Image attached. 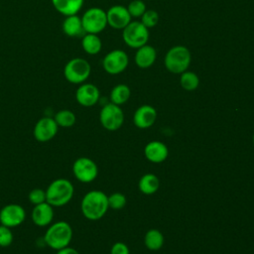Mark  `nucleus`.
<instances>
[{
	"instance_id": "obj_1",
	"label": "nucleus",
	"mask_w": 254,
	"mask_h": 254,
	"mask_svg": "<svg viewBox=\"0 0 254 254\" xmlns=\"http://www.w3.org/2000/svg\"><path fill=\"white\" fill-rule=\"evenodd\" d=\"M108 208V195L97 190L86 192L80 202V209L83 216L92 221L102 218Z\"/></svg>"
},
{
	"instance_id": "obj_2",
	"label": "nucleus",
	"mask_w": 254,
	"mask_h": 254,
	"mask_svg": "<svg viewBox=\"0 0 254 254\" xmlns=\"http://www.w3.org/2000/svg\"><path fill=\"white\" fill-rule=\"evenodd\" d=\"M73 231L70 224L61 220L51 223L44 234V243L54 250H60L69 245Z\"/></svg>"
},
{
	"instance_id": "obj_3",
	"label": "nucleus",
	"mask_w": 254,
	"mask_h": 254,
	"mask_svg": "<svg viewBox=\"0 0 254 254\" xmlns=\"http://www.w3.org/2000/svg\"><path fill=\"white\" fill-rule=\"evenodd\" d=\"M74 193L72 183L64 178L54 180L46 189L47 202L54 207H61L67 204Z\"/></svg>"
},
{
	"instance_id": "obj_4",
	"label": "nucleus",
	"mask_w": 254,
	"mask_h": 254,
	"mask_svg": "<svg viewBox=\"0 0 254 254\" xmlns=\"http://www.w3.org/2000/svg\"><path fill=\"white\" fill-rule=\"evenodd\" d=\"M191 62V55L190 50L183 45L172 47L165 55L164 64L168 71L181 74L188 70Z\"/></svg>"
},
{
	"instance_id": "obj_5",
	"label": "nucleus",
	"mask_w": 254,
	"mask_h": 254,
	"mask_svg": "<svg viewBox=\"0 0 254 254\" xmlns=\"http://www.w3.org/2000/svg\"><path fill=\"white\" fill-rule=\"evenodd\" d=\"M91 73V65L83 58L69 60L64 67V78L72 84H81L86 81Z\"/></svg>"
},
{
	"instance_id": "obj_6",
	"label": "nucleus",
	"mask_w": 254,
	"mask_h": 254,
	"mask_svg": "<svg viewBox=\"0 0 254 254\" xmlns=\"http://www.w3.org/2000/svg\"><path fill=\"white\" fill-rule=\"evenodd\" d=\"M150 37L149 29L141 21H131L122 30V39L126 46L132 49H139L148 43Z\"/></svg>"
},
{
	"instance_id": "obj_7",
	"label": "nucleus",
	"mask_w": 254,
	"mask_h": 254,
	"mask_svg": "<svg viewBox=\"0 0 254 254\" xmlns=\"http://www.w3.org/2000/svg\"><path fill=\"white\" fill-rule=\"evenodd\" d=\"M80 18L85 33L98 35L107 27L106 11L100 7L88 8Z\"/></svg>"
},
{
	"instance_id": "obj_8",
	"label": "nucleus",
	"mask_w": 254,
	"mask_h": 254,
	"mask_svg": "<svg viewBox=\"0 0 254 254\" xmlns=\"http://www.w3.org/2000/svg\"><path fill=\"white\" fill-rule=\"evenodd\" d=\"M99 121L106 130L116 131L123 125L124 112L119 105L112 102L106 103L99 112Z\"/></svg>"
},
{
	"instance_id": "obj_9",
	"label": "nucleus",
	"mask_w": 254,
	"mask_h": 254,
	"mask_svg": "<svg viewBox=\"0 0 254 254\" xmlns=\"http://www.w3.org/2000/svg\"><path fill=\"white\" fill-rule=\"evenodd\" d=\"M129 64L127 53L120 49H115L107 53L102 59V67L105 72L111 75L122 73Z\"/></svg>"
},
{
	"instance_id": "obj_10",
	"label": "nucleus",
	"mask_w": 254,
	"mask_h": 254,
	"mask_svg": "<svg viewBox=\"0 0 254 254\" xmlns=\"http://www.w3.org/2000/svg\"><path fill=\"white\" fill-rule=\"evenodd\" d=\"M74 178L83 184L93 182L98 175V167L96 163L87 157L77 158L71 167Z\"/></svg>"
},
{
	"instance_id": "obj_11",
	"label": "nucleus",
	"mask_w": 254,
	"mask_h": 254,
	"mask_svg": "<svg viewBox=\"0 0 254 254\" xmlns=\"http://www.w3.org/2000/svg\"><path fill=\"white\" fill-rule=\"evenodd\" d=\"M26 219L24 207L18 203H8L0 209V224L14 228L21 225Z\"/></svg>"
},
{
	"instance_id": "obj_12",
	"label": "nucleus",
	"mask_w": 254,
	"mask_h": 254,
	"mask_svg": "<svg viewBox=\"0 0 254 254\" xmlns=\"http://www.w3.org/2000/svg\"><path fill=\"white\" fill-rule=\"evenodd\" d=\"M59 126L56 123L54 117L45 116L40 118L34 127V137L38 142L46 143L56 137L59 131Z\"/></svg>"
},
{
	"instance_id": "obj_13",
	"label": "nucleus",
	"mask_w": 254,
	"mask_h": 254,
	"mask_svg": "<svg viewBox=\"0 0 254 254\" xmlns=\"http://www.w3.org/2000/svg\"><path fill=\"white\" fill-rule=\"evenodd\" d=\"M100 99V91L98 87L89 82H83L75 90L76 102L84 107H91L95 105Z\"/></svg>"
},
{
	"instance_id": "obj_14",
	"label": "nucleus",
	"mask_w": 254,
	"mask_h": 254,
	"mask_svg": "<svg viewBox=\"0 0 254 254\" xmlns=\"http://www.w3.org/2000/svg\"><path fill=\"white\" fill-rule=\"evenodd\" d=\"M106 17L107 25L115 30H123L132 19L127 7L119 4L109 7L106 11Z\"/></svg>"
},
{
	"instance_id": "obj_15",
	"label": "nucleus",
	"mask_w": 254,
	"mask_h": 254,
	"mask_svg": "<svg viewBox=\"0 0 254 254\" xmlns=\"http://www.w3.org/2000/svg\"><path fill=\"white\" fill-rule=\"evenodd\" d=\"M54 216H55L54 206L48 203L47 201L34 205L31 213L32 221L34 222L35 225L39 227L49 226L52 223Z\"/></svg>"
},
{
	"instance_id": "obj_16",
	"label": "nucleus",
	"mask_w": 254,
	"mask_h": 254,
	"mask_svg": "<svg viewBox=\"0 0 254 254\" xmlns=\"http://www.w3.org/2000/svg\"><path fill=\"white\" fill-rule=\"evenodd\" d=\"M157 119L156 109L148 104H144L138 107L133 116V122L136 127L140 129H146L151 127Z\"/></svg>"
},
{
	"instance_id": "obj_17",
	"label": "nucleus",
	"mask_w": 254,
	"mask_h": 254,
	"mask_svg": "<svg viewBox=\"0 0 254 254\" xmlns=\"http://www.w3.org/2000/svg\"><path fill=\"white\" fill-rule=\"evenodd\" d=\"M157 60V51L151 45H144L137 49L134 57V62L136 65L140 68L151 67Z\"/></svg>"
},
{
	"instance_id": "obj_18",
	"label": "nucleus",
	"mask_w": 254,
	"mask_h": 254,
	"mask_svg": "<svg viewBox=\"0 0 254 254\" xmlns=\"http://www.w3.org/2000/svg\"><path fill=\"white\" fill-rule=\"evenodd\" d=\"M144 154L147 160L150 162L162 163L167 159L169 155V149L166 144L161 141H151L145 146Z\"/></svg>"
},
{
	"instance_id": "obj_19",
	"label": "nucleus",
	"mask_w": 254,
	"mask_h": 254,
	"mask_svg": "<svg viewBox=\"0 0 254 254\" xmlns=\"http://www.w3.org/2000/svg\"><path fill=\"white\" fill-rule=\"evenodd\" d=\"M63 32L71 38H76V37H82L85 32L83 30L81 18L76 15H71V16H66L64 20L63 21L62 25Z\"/></svg>"
},
{
	"instance_id": "obj_20",
	"label": "nucleus",
	"mask_w": 254,
	"mask_h": 254,
	"mask_svg": "<svg viewBox=\"0 0 254 254\" xmlns=\"http://www.w3.org/2000/svg\"><path fill=\"white\" fill-rule=\"evenodd\" d=\"M54 8L64 16L76 15L82 8L84 0H51Z\"/></svg>"
},
{
	"instance_id": "obj_21",
	"label": "nucleus",
	"mask_w": 254,
	"mask_h": 254,
	"mask_svg": "<svg viewBox=\"0 0 254 254\" xmlns=\"http://www.w3.org/2000/svg\"><path fill=\"white\" fill-rule=\"evenodd\" d=\"M81 48L87 55H97L102 49L101 39L97 34L85 33L81 38Z\"/></svg>"
},
{
	"instance_id": "obj_22",
	"label": "nucleus",
	"mask_w": 254,
	"mask_h": 254,
	"mask_svg": "<svg viewBox=\"0 0 254 254\" xmlns=\"http://www.w3.org/2000/svg\"><path fill=\"white\" fill-rule=\"evenodd\" d=\"M131 96V89L127 84L119 83L115 85L110 91V102L116 105H122L126 103Z\"/></svg>"
},
{
	"instance_id": "obj_23",
	"label": "nucleus",
	"mask_w": 254,
	"mask_h": 254,
	"mask_svg": "<svg viewBox=\"0 0 254 254\" xmlns=\"http://www.w3.org/2000/svg\"><path fill=\"white\" fill-rule=\"evenodd\" d=\"M159 186H160L159 179L154 174H146L142 176L138 184L139 190H141V192L145 194L155 193L158 190Z\"/></svg>"
},
{
	"instance_id": "obj_24",
	"label": "nucleus",
	"mask_w": 254,
	"mask_h": 254,
	"mask_svg": "<svg viewBox=\"0 0 254 254\" xmlns=\"http://www.w3.org/2000/svg\"><path fill=\"white\" fill-rule=\"evenodd\" d=\"M164 241H165L164 235L158 229H150L145 234L144 242L147 248H149L150 250H153V251L159 250L164 245Z\"/></svg>"
},
{
	"instance_id": "obj_25",
	"label": "nucleus",
	"mask_w": 254,
	"mask_h": 254,
	"mask_svg": "<svg viewBox=\"0 0 254 254\" xmlns=\"http://www.w3.org/2000/svg\"><path fill=\"white\" fill-rule=\"evenodd\" d=\"M54 119H55L56 123L58 124V126L62 127V128H69V127L73 126L76 122L75 114L71 110H68V109L59 110L55 114Z\"/></svg>"
},
{
	"instance_id": "obj_26",
	"label": "nucleus",
	"mask_w": 254,
	"mask_h": 254,
	"mask_svg": "<svg viewBox=\"0 0 254 254\" xmlns=\"http://www.w3.org/2000/svg\"><path fill=\"white\" fill-rule=\"evenodd\" d=\"M180 84L187 91L195 90L199 85V78L196 73L190 70H186L180 74Z\"/></svg>"
},
{
	"instance_id": "obj_27",
	"label": "nucleus",
	"mask_w": 254,
	"mask_h": 254,
	"mask_svg": "<svg viewBox=\"0 0 254 254\" xmlns=\"http://www.w3.org/2000/svg\"><path fill=\"white\" fill-rule=\"evenodd\" d=\"M127 10L132 18L137 19L142 17V15L147 10V6L143 0H133L128 4Z\"/></svg>"
},
{
	"instance_id": "obj_28",
	"label": "nucleus",
	"mask_w": 254,
	"mask_h": 254,
	"mask_svg": "<svg viewBox=\"0 0 254 254\" xmlns=\"http://www.w3.org/2000/svg\"><path fill=\"white\" fill-rule=\"evenodd\" d=\"M140 19H141L140 20L141 23L144 26H146L148 29H151V28H154L158 24L159 14L157 11H155L153 9H147Z\"/></svg>"
},
{
	"instance_id": "obj_29",
	"label": "nucleus",
	"mask_w": 254,
	"mask_h": 254,
	"mask_svg": "<svg viewBox=\"0 0 254 254\" xmlns=\"http://www.w3.org/2000/svg\"><path fill=\"white\" fill-rule=\"evenodd\" d=\"M126 204V197L121 192H113L108 195V205L112 209H121Z\"/></svg>"
},
{
	"instance_id": "obj_30",
	"label": "nucleus",
	"mask_w": 254,
	"mask_h": 254,
	"mask_svg": "<svg viewBox=\"0 0 254 254\" xmlns=\"http://www.w3.org/2000/svg\"><path fill=\"white\" fill-rule=\"evenodd\" d=\"M28 199L33 205H37L43 202L47 201V196H46V190L42 189H33L29 194H28Z\"/></svg>"
},
{
	"instance_id": "obj_31",
	"label": "nucleus",
	"mask_w": 254,
	"mask_h": 254,
	"mask_svg": "<svg viewBox=\"0 0 254 254\" xmlns=\"http://www.w3.org/2000/svg\"><path fill=\"white\" fill-rule=\"evenodd\" d=\"M13 233L10 227L0 224V247H8L13 242Z\"/></svg>"
},
{
	"instance_id": "obj_32",
	"label": "nucleus",
	"mask_w": 254,
	"mask_h": 254,
	"mask_svg": "<svg viewBox=\"0 0 254 254\" xmlns=\"http://www.w3.org/2000/svg\"><path fill=\"white\" fill-rule=\"evenodd\" d=\"M110 254H130L128 246L123 242H116L112 245Z\"/></svg>"
},
{
	"instance_id": "obj_33",
	"label": "nucleus",
	"mask_w": 254,
	"mask_h": 254,
	"mask_svg": "<svg viewBox=\"0 0 254 254\" xmlns=\"http://www.w3.org/2000/svg\"><path fill=\"white\" fill-rule=\"evenodd\" d=\"M56 254H79V252L76 249L72 248V247L66 246V247H64L60 250H57Z\"/></svg>"
},
{
	"instance_id": "obj_34",
	"label": "nucleus",
	"mask_w": 254,
	"mask_h": 254,
	"mask_svg": "<svg viewBox=\"0 0 254 254\" xmlns=\"http://www.w3.org/2000/svg\"><path fill=\"white\" fill-rule=\"evenodd\" d=\"M253 143H254V133H253Z\"/></svg>"
}]
</instances>
